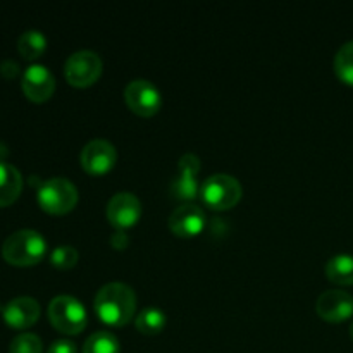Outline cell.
<instances>
[{
	"mask_svg": "<svg viewBox=\"0 0 353 353\" xmlns=\"http://www.w3.org/2000/svg\"><path fill=\"white\" fill-rule=\"evenodd\" d=\"M83 353H121L119 340L109 331H97L85 341Z\"/></svg>",
	"mask_w": 353,
	"mask_h": 353,
	"instance_id": "obj_17",
	"label": "cell"
},
{
	"mask_svg": "<svg viewBox=\"0 0 353 353\" xmlns=\"http://www.w3.org/2000/svg\"><path fill=\"white\" fill-rule=\"evenodd\" d=\"M137 330L143 334H157L165 326V314L157 307H147L137 316Z\"/></svg>",
	"mask_w": 353,
	"mask_h": 353,
	"instance_id": "obj_18",
	"label": "cell"
},
{
	"mask_svg": "<svg viewBox=\"0 0 353 353\" xmlns=\"http://www.w3.org/2000/svg\"><path fill=\"white\" fill-rule=\"evenodd\" d=\"M23 190V176L12 164L0 162V207L16 202Z\"/></svg>",
	"mask_w": 353,
	"mask_h": 353,
	"instance_id": "obj_14",
	"label": "cell"
},
{
	"mask_svg": "<svg viewBox=\"0 0 353 353\" xmlns=\"http://www.w3.org/2000/svg\"><path fill=\"white\" fill-rule=\"evenodd\" d=\"M37 200L45 212L61 216L74 209L78 203V190L68 178H50L40 185Z\"/></svg>",
	"mask_w": 353,
	"mask_h": 353,
	"instance_id": "obj_3",
	"label": "cell"
},
{
	"mask_svg": "<svg viewBox=\"0 0 353 353\" xmlns=\"http://www.w3.org/2000/svg\"><path fill=\"white\" fill-rule=\"evenodd\" d=\"M47 48V38L41 31L37 30H28L17 40V50L28 61H33L38 59Z\"/></svg>",
	"mask_w": 353,
	"mask_h": 353,
	"instance_id": "obj_16",
	"label": "cell"
},
{
	"mask_svg": "<svg viewBox=\"0 0 353 353\" xmlns=\"http://www.w3.org/2000/svg\"><path fill=\"white\" fill-rule=\"evenodd\" d=\"M334 71L341 81L353 86V40L338 48L334 55Z\"/></svg>",
	"mask_w": 353,
	"mask_h": 353,
	"instance_id": "obj_19",
	"label": "cell"
},
{
	"mask_svg": "<svg viewBox=\"0 0 353 353\" xmlns=\"http://www.w3.org/2000/svg\"><path fill=\"white\" fill-rule=\"evenodd\" d=\"M137 293L126 283H107L95 295V312L109 326H124L134 317Z\"/></svg>",
	"mask_w": 353,
	"mask_h": 353,
	"instance_id": "obj_1",
	"label": "cell"
},
{
	"mask_svg": "<svg viewBox=\"0 0 353 353\" xmlns=\"http://www.w3.org/2000/svg\"><path fill=\"white\" fill-rule=\"evenodd\" d=\"M316 312L327 323H343L353 316V296L343 290H327L317 299Z\"/></svg>",
	"mask_w": 353,
	"mask_h": 353,
	"instance_id": "obj_10",
	"label": "cell"
},
{
	"mask_svg": "<svg viewBox=\"0 0 353 353\" xmlns=\"http://www.w3.org/2000/svg\"><path fill=\"white\" fill-rule=\"evenodd\" d=\"M128 243H130V238H128V234L124 233L123 230H117L116 233L112 234V238H110V245H112L114 248H117V250L126 248Z\"/></svg>",
	"mask_w": 353,
	"mask_h": 353,
	"instance_id": "obj_25",
	"label": "cell"
},
{
	"mask_svg": "<svg viewBox=\"0 0 353 353\" xmlns=\"http://www.w3.org/2000/svg\"><path fill=\"white\" fill-rule=\"evenodd\" d=\"M9 353H43V347L37 334L21 333L10 341Z\"/></svg>",
	"mask_w": 353,
	"mask_h": 353,
	"instance_id": "obj_21",
	"label": "cell"
},
{
	"mask_svg": "<svg viewBox=\"0 0 353 353\" xmlns=\"http://www.w3.org/2000/svg\"><path fill=\"white\" fill-rule=\"evenodd\" d=\"M326 276L336 285H353V255L340 254L331 257L326 264Z\"/></svg>",
	"mask_w": 353,
	"mask_h": 353,
	"instance_id": "obj_15",
	"label": "cell"
},
{
	"mask_svg": "<svg viewBox=\"0 0 353 353\" xmlns=\"http://www.w3.org/2000/svg\"><path fill=\"white\" fill-rule=\"evenodd\" d=\"M202 199L210 209L226 210L236 205L241 199V185L234 176L212 174L202 185Z\"/></svg>",
	"mask_w": 353,
	"mask_h": 353,
	"instance_id": "obj_5",
	"label": "cell"
},
{
	"mask_svg": "<svg viewBox=\"0 0 353 353\" xmlns=\"http://www.w3.org/2000/svg\"><path fill=\"white\" fill-rule=\"evenodd\" d=\"M124 100L134 114L150 117L161 109L162 97L157 86L148 79H133L124 88Z\"/></svg>",
	"mask_w": 353,
	"mask_h": 353,
	"instance_id": "obj_7",
	"label": "cell"
},
{
	"mask_svg": "<svg viewBox=\"0 0 353 353\" xmlns=\"http://www.w3.org/2000/svg\"><path fill=\"white\" fill-rule=\"evenodd\" d=\"M107 219L116 230H126L138 223L141 214V203L137 195L130 192H119L107 202Z\"/></svg>",
	"mask_w": 353,
	"mask_h": 353,
	"instance_id": "obj_9",
	"label": "cell"
},
{
	"mask_svg": "<svg viewBox=\"0 0 353 353\" xmlns=\"http://www.w3.org/2000/svg\"><path fill=\"white\" fill-rule=\"evenodd\" d=\"M203 226H205V214L195 203H183L176 207L169 216V228L178 236H196Z\"/></svg>",
	"mask_w": 353,
	"mask_h": 353,
	"instance_id": "obj_12",
	"label": "cell"
},
{
	"mask_svg": "<svg viewBox=\"0 0 353 353\" xmlns=\"http://www.w3.org/2000/svg\"><path fill=\"white\" fill-rule=\"evenodd\" d=\"M0 72H2V76H6V78H16L17 74H19V65L16 64L14 61H6L0 64Z\"/></svg>",
	"mask_w": 353,
	"mask_h": 353,
	"instance_id": "obj_26",
	"label": "cell"
},
{
	"mask_svg": "<svg viewBox=\"0 0 353 353\" xmlns=\"http://www.w3.org/2000/svg\"><path fill=\"white\" fill-rule=\"evenodd\" d=\"M47 353H78V348L71 340H57L50 345Z\"/></svg>",
	"mask_w": 353,
	"mask_h": 353,
	"instance_id": "obj_24",
	"label": "cell"
},
{
	"mask_svg": "<svg viewBox=\"0 0 353 353\" xmlns=\"http://www.w3.org/2000/svg\"><path fill=\"white\" fill-rule=\"evenodd\" d=\"M171 193L179 200H193L199 193V185H196L195 176L179 174L178 178L172 179Z\"/></svg>",
	"mask_w": 353,
	"mask_h": 353,
	"instance_id": "obj_20",
	"label": "cell"
},
{
	"mask_svg": "<svg viewBox=\"0 0 353 353\" xmlns=\"http://www.w3.org/2000/svg\"><path fill=\"white\" fill-rule=\"evenodd\" d=\"M2 316L3 321L14 330H28L40 317V303L31 296H17L7 302Z\"/></svg>",
	"mask_w": 353,
	"mask_h": 353,
	"instance_id": "obj_13",
	"label": "cell"
},
{
	"mask_svg": "<svg viewBox=\"0 0 353 353\" xmlns=\"http://www.w3.org/2000/svg\"><path fill=\"white\" fill-rule=\"evenodd\" d=\"M47 252V241L38 231L19 230L9 234L2 245L3 261L10 265H34L43 259Z\"/></svg>",
	"mask_w": 353,
	"mask_h": 353,
	"instance_id": "obj_2",
	"label": "cell"
},
{
	"mask_svg": "<svg viewBox=\"0 0 353 353\" xmlns=\"http://www.w3.org/2000/svg\"><path fill=\"white\" fill-rule=\"evenodd\" d=\"M350 336H352V340H353V321H352V324H350Z\"/></svg>",
	"mask_w": 353,
	"mask_h": 353,
	"instance_id": "obj_27",
	"label": "cell"
},
{
	"mask_svg": "<svg viewBox=\"0 0 353 353\" xmlns=\"http://www.w3.org/2000/svg\"><path fill=\"white\" fill-rule=\"evenodd\" d=\"M178 169H179V174L195 176L196 178V174H199L200 171V159L196 157L195 154H192V152H188V154L179 157Z\"/></svg>",
	"mask_w": 353,
	"mask_h": 353,
	"instance_id": "obj_23",
	"label": "cell"
},
{
	"mask_svg": "<svg viewBox=\"0 0 353 353\" xmlns=\"http://www.w3.org/2000/svg\"><path fill=\"white\" fill-rule=\"evenodd\" d=\"M48 319L52 326L64 334H78L86 326V309L71 295H59L48 305Z\"/></svg>",
	"mask_w": 353,
	"mask_h": 353,
	"instance_id": "obj_4",
	"label": "cell"
},
{
	"mask_svg": "<svg viewBox=\"0 0 353 353\" xmlns=\"http://www.w3.org/2000/svg\"><path fill=\"white\" fill-rule=\"evenodd\" d=\"M23 92L31 102H45L52 97L55 90V78L50 69L41 64H31L23 72L21 79Z\"/></svg>",
	"mask_w": 353,
	"mask_h": 353,
	"instance_id": "obj_11",
	"label": "cell"
},
{
	"mask_svg": "<svg viewBox=\"0 0 353 353\" xmlns=\"http://www.w3.org/2000/svg\"><path fill=\"white\" fill-rule=\"evenodd\" d=\"M78 259H79L78 250H76L74 247H71V245H59V247H55L54 252L50 254L52 265L57 269L74 268Z\"/></svg>",
	"mask_w": 353,
	"mask_h": 353,
	"instance_id": "obj_22",
	"label": "cell"
},
{
	"mask_svg": "<svg viewBox=\"0 0 353 353\" xmlns=\"http://www.w3.org/2000/svg\"><path fill=\"white\" fill-rule=\"evenodd\" d=\"M116 161V147L103 138H95V140L88 141L79 154V162H81L83 169L95 176L105 174L107 171H110Z\"/></svg>",
	"mask_w": 353,
	"mask_h": 353,
	"instance_id": "obj_8",
	"label": "cell"
},
{
	"mask_svg": "<svg viewBox=\"0 0 353 353\" xmlns=\"http://www.w3.org/2000/svg\"><path fill=\"white\" fill-rule=\"evenodd\" d=\"M64 74L72 86L85 88L93 85L102 74V59L93 50L74 52L65 61Z\"/></svg>",
	"mask_w": 353,
	"mask_h": 353,
	"instance_id": "obj_6",
	"label": "cell"
}]
</instances>
